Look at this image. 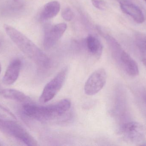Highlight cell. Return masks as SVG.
<instances>
[{"mask_svg": "<svg viewBox=\"0 0 146 146\" xmlns=\"http://www.w3.org/2000/svg\"><path fill=\"white\" fill-rule=\"evenodd\" d=\"M71 107V102L68 99L46 106H41L32 103L24 104L23 111L30 118L38 121L46 122L58 119L65 115Z\"/></svg>", "mask_w": 146, "mask_h": 146, "instance_id": "cell-1", "label": "cell"}, {"mask_svg": "<svg viewBox=\"0 0 146 146\" xmlns=\"http://www.w3.org/2000/svg\"><path fill=\"white\" fill-rule=\"evenodd\" d=\"M4 28L13 43L26 55L42 68L48 67L50 60L32 41L15 27L5 24Z\"/></svg>", "mask_w": 146, "mask_h": 146, "instance_id": "cell-2", "label": "cell"}, {"mask_svg": "<svg viewBox=\"0 0 146 146\" xmlns=\"http://www.w3.org/2000/svg\"><path fill=\"white\" fill-rule=\"evenodd\" d=\"M0 130L27 145H38L36 140L23 127L14 121L0 119Z\"/></svg>", "mask_w": 146, "mask_h": 146, "instance_id": "cell-3", "label": "cell"}, {"mask_svg": "<svg viewBox=\"0 0 146 146\" xmlns=\"http://www.w3.org/2000/svg\"><path fill=\"white\" fill-rule=\"evenodd\" d=\"M68 73V68L62 69L50 81L46 84L39 97L42 103L52 100L60 91L65 83Z\"/></svg>", "mask_w": 146, "mask_h": 146, "instance_id": "cell-4", "label": "cell"}, {"mask_svg": "<svg viewBox=\"0 0 146 146\" xmlns=\"http://www.w3.org/2000/svg\"><path fill=\"white\" fill-rule=\"evenodd\" d=\"M107 74L104 68H100L93 72L86 81L84 92L86 95L93 96L100 91L106 83Z\"/></svg>", "mask_w": 146, "mask_h": 146, "instance_id": "cell-5", "label": "cell"}, {"mask_svg": "<svg viewBox=\"0 0 146 146\" xmlns=\"http://www.w3.org/2000/svg\"><path fill=\"white\" fill-rule=\"evenodd\" d=\"M67 28V25L64 23H59L53 26L46 27L43 42L44 49H49L52 48L63 36Z\"/></svg>", "mask_w": 146, "mask_h": 146, "instance_id": "cell-6", "label": "cell"}, {"mask_svg": "<svg viewBox=\"0 0 146 146\" xmlns=\"http://www.w3.org/2000/svg\"><path fill=\"white\" fill-rule=\"evenodd\" d=\"M121 132L125 139L131 142L140 141L144 136L143 127L136 122L125 123L122 127Z\"/></svg>", "mask_w": 146, "mask_h": 146, "instance_id": "cell-7", "label": "cell"}, {"mask_svg": "<svg viewBox=\"0 0 146 146\" xmlns=\"http://www.w3.org/2000/svg\"><path fill=\"white\" fill-rule=\"evenodd\" d=\"M21 67V62L19 59L12 61L6 69L2 81L7 85H13L18 79Z\"/></svg>", "mask_w": 146, "mask_h": 146, "instance_id": "cell-8", "label": "cell"}, {"mask_svg": "<svg viewBox=\"0 0 146 146\" xmlns=\"http://www.w3.org/2000/svg\"><path fill=\"white\" fill-rule=\"evenodd\" d=\"M119 60L123 69L128 75L132 77L139 75V71L138 64L127 53L123 51Z\"/></svg>", "mask_w": 146, "mask_h": 146, "instance_id": "cell-9", "label": "cell"}, {"mask_svg": "<svg viewBox=\"0 0 146 146\" xmlns=\"http://www.w3.org/2000/svg\"><path fill=\"white\" fill-rule=\"evenodd\" d=\"M120 7L124 13L129 15L138 24L143 23L145 16L141 9L134 4L126 2H121Z\"/></svg>", "mask_w": 146, "mask_h": 146, "instance_id": "cell-10", "label": "cell"}, {"mask_svg": "<svg viewBox=\"0 0 146 146\" xmlns=\"http://www.w3.org/2000/svg\"><path fill=\"white\" fill-rule=\"evenodd\" d=\"M0 95L7 99L20 102L24 104L32 103L31 99L20 91L12 89H5L0 91Z\"/></svg>", "mask_w": 146, "mask_h": 146, "instance_id": "cell-11", "label": "cell"}, {"mask_svg": "<svg viewBox=\"0 0 146 146\" xmlns=\"http://www.w3.org/2000/svg\"><path fill=\"white\" fill-rule=\"evenodd\" d=\"M60 4L56 1H51L45 4L41 13L43 20H48L55 17L60 10Z\"/></svg>", "mask_w": 146, "mask_h": 146, "instance_id": "cell-12", "label": "cell"}, {"mask_svg": "<svg viewBox=\"0 0 146 146\" xmlns=\"http://www.w3.org/2000/svg\"><path fill=\"white\" fill-rule=\"evenodd\" d=\"M87 46L93 55L100 57L103 51V46L100 41L94 36L89 35L86 39Z\"/></svg>", "mask_w": 146, "mask_h": 146, "instance_id": "cell-13", "label": "cell"}, {"mask_svg": "<svg viewBox=\"0 0 146 146\" xmlns=\"http://www.w3.org/2000/svg\"><path fill=\"white\" fill-rule=\"evenodd\" d=\"M136 45L140 51L146 56V35L141 33H137L135 35Z\"/></svg>", "mask_w": 146, "mask_h": 146, "instance_id": "cell-14", "label": "cell"}, {"mask_svg": "<svg viewBox=\"0 0 146 146\" xmlns=\"http://www.w3.org/2000/svg\"><path fill=\"white\" fill-rule=\"evenodd\" d=\"M74 12L71 8L69 7L66 8L62 13V18L65 20L70 21L73 19L74 17Z\"/></svg>", "mask_w": 146, "mask_h": 146, "instance_id": "cell-15", "label": "cell"}, {"mask_svg": "<svg viewBox=\"0 0 146 146\" xmlns=\"http://www.w3.org/2000/svg\"><path fill=\"white\" fill-rule=\"evenodd\" d=\"M92 4L96 8L104 10L106 8V4L102 0H91Z\"/></svg>", "mask_w": 146, "mask_h": 146, "instance_id": "cell-16", "label": "cell"}, {"mask_svg": "<svg viewBox=\"0 0 146 146\" xmlns=\"http://www.w3.org/2000/svg\"><path fill=\"white\" fill-rule=\"evenodd\" d=\"M142 62H143V64L144 66L146 67V58H144L142 60Z\"/></svg>", "mask_w": 146, "mask_h": 146, "instance_id": "cell-17", "label": "cell"}, {"mask_svg": "<svg viewBox=\"0 0 146 146\" xmlns=\"http://www.w3.org/2000/svg\"><path fill=\"white\" fill-rule=\"evenodd\" d=\"M2 71V67L1 65V63H0V74H1V72Z\"/></svg>", "mask_w": 146, "mask_h": 146, "instance_id": "cell-18", "label": "cell"}, {"mask_svg": "<svg viewBox=\"0 0 146 146\" xmlns=\"http://www.w3.org/2000/svg\"><path fill=\"white\" fill-rule=\"evenodd\" d=\"M145 1L146 2V0H145Z\"/></svg>", "mask_w": 146, "mask_h": 146, "instance_id": "cell-19", "label": "cell"}, {"mask_svg": "<svg viewBox=\"0 0 146 146\" xmlns=\"http://www.w3.org/2000/svg\"><path fill=\"white\" fill-rule=\"evenodd\" d=\"M0 146H1V144H0Z\"/></svg>", "mask_w": 146, "mask_h": 146, "instance_id": "cell-20", "label": "cell"}]
</instances>
